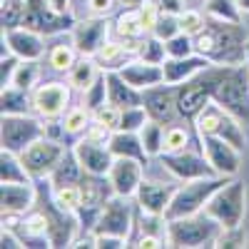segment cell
Segmentation results:
<instances>
[{"label":"cell","mask_w":249,"mask_h":249,"mask_svg":"<svg viewBox=\"0 0 249 249\" xmlns=\"http://www.w3.org/2000/svg\"><path fill=\"white\" fill-rule=\"evenodd\" d=\"M0 204L8 214H25L37 204L35 182H3L0 184Z\"/></svg>","instance_id":"ffe728a7"},{"label":"cell","mask_w":249,"mask_h":249,"mask_svg":"<svg viewBox=\"0 0 249 249\" xmlns=\"http://www.w3.org/2000/svg\"><path fill=\"white\" fill-rule=\"evenodd\" d=\"M88 5L95 15H107L115 8V0H88Z\"/></svg>","instance_id":"f5cc1de1"},{"label":"cell","mask_w":249,"mask_h":249,"mask_svg":"<svg viewBox=\"0 0 249 249\" xmlns=\"http://www.w3.org/2000/svg\"><path fill=\"white\" fill-rule=\"evenodd\" d=\"M80 53L75 50V45H65V43H57L53 48H48V65L55 70V72H70L72 65L77 62Z\"/></svg>","instance_id":"1f68e13d"},{"label":"cell","mask_w":249,"mask_h":249,"mask_svg":"<svg viewBox=\"0 0 249 249\" xmlns=\"http://www.w3.org/2000/svg\"><path fill=\"white\" fill-rule=\"evenodd\" d=\"M124 80L130 82L132 88L137 90H147V88H155V85H162L164 82V70L162 65H155V62H147V60H130L117 70Z\"/></svg>","instance_id":"603a6c76"},{"label":"cell","mask_w":249,"mask_h":249,"mask_svg":"<svg viewBox=\"0 0 249 249\" xmlns=\"http://www.w3.org/2000/svg\"><path fill=\"white\" fill-rule=\"evenodd\" d=\"M175 190L177 187L172 184H162V182H144L137 187V192H135V202L142 212H150V214H162L167 212V207L175 197Z\"/></svg>","instance_id":"44dd1931"},{"label":"cell","mask_w":249,"mask_h":249,"mask_svg":"<svg viewBox=\"0 0 249 249\" xmlns=\"http://www.w3.org/2000/svg\"><path fill=\"white\" fill-rule=\"evenodd\" d=\"M53 197H55V202L62 207V210L77 212V207L82 204L80 182H77V184H60V187H53Z\"/></svg>","instance_id":"f35d334b"},{"label":"cell","mask_w":249,"mask_h":249,"mask_svg":"<svg viewBox=\"0 0 249 249\" xmlns=\"http://www.w3.org/2000/svg\"><path fill=\"white\" fill-rule=\"evenodd\" d=\"M142 105L147 110L150 120L162 122V124H172L179 117L177 110V85H170V82H162V85L147 88L142 92Z\"/></svg>","instance_id":"9a60e30c"},{"label":"cell","mask_w":249,"mask_h":249,"mask_svg":"<svg viewBox=\"0 0 249 249\" xmlns=\"http://www.w3.org/2000/svg\"><path fill=\"white\" fill-rule=\"evenodd\" d=\"M23 25L30 30H37L43 35H57L75 28V18L70 15H60L55 13L48 0H25V20Z\"/></svg>","instance_id":"5bb4252c"},{"label":"cell","mask_w":249,"mask_h":249,"mask_svg":"<svg viewBox=\"0 0 249 249\" xmlns=\"http://www.w3.org/2000/svg\"><path fill=\"white\" fill-rule=\"evenodd\" d=\"M120 112H122V110L112 107L110 102H107V105H102L97 112H92V120L100 122V124H105V127H110V130L115 132V130H117V124H120Z\"/></svg>","instance_id":"c3c4849f"},{"label":"cell","mask_w":249,"mask_h":249,"mask_svg":"<svg viewBox=\"0 0 249 249\" xmlns=\"http://www.w3.org/2000/svg\"><path fill=\"white\" fill-rule=\"evenodd\" d=\"M210 65H214V62H210L199 53H192V55H187V57H167V60L162 62L164 82H170V85H182L184 80L199 75L202 70H207Z\"/></svg>","instance_id":"7402d4cb"},{"label":"cell","mask_w":249,"mask_h":249,"mask_svg":"<svg viewBox=\"0 0 249 249\" xmlns=\"http://www.w3.org/2000/svg\"><path fill=\"white\" fill-rule=\"evenodd\" d=\"M0 20H3V30L20 28L25 20V0H3Z\"/></svg>","instance_id":"ab89813d"},{"label":"cell","mask_w":249,"mask_h":249,"mask_svg":"<svg viewBox=\"0 0 249 249\" xmlns=\"http://www.w3.org/2000/svg\"><path fill=\"white\" fill-rule=\"evenodd\" d=\"M204 212L212 219H217L222 224V230L242 227L244 214H247V187H244V182L237 179V177L227 179V184H222L210 197Z\"/></svg>","instance_id":"5b68a950"},{"label":"cell","mask_w":249,"mask_h":249,"mask_svg":"<svg viewBox=\"0 0 249 249\" xmlns=\"http://www.w3.org/2000/svg\"><path fill=\"white\" fill-rule=\"evenodd\" d=\"M120 3H122L124 8H140V5H144V3H150V0H120Z\"/></svg>","instance_id":"11a10c76"},{"label":"cell","mask_w":249,"mask_h":249,"mask_svg":"<svg viewBox=\"0 0 249 249\" xmlns=\"http://www.w3.org/2000/svg\"><path fill=\"white\" fill-rule=\"evenodd\" d=\"M247 65H249V53H247Z\"/></svg>","instance_id":"6f0895ef"},{"label":"cell","mask_w":249,"mask_h":249,"mask_svg":"<svg viewBox=\"0 0 249 249\" xmlns=\"http://www.w3.org/2000/svg\"><path fill=\"white\" fill-rule=\"evenodd\" d=\"M219 232H222V224L212 219L207 212L167 219V247H175V249L212 247Z\"/></svg>","instance_id":"3957f363"},{"label":"cell","mask_w":249,"mask_h":249,"mask_svg":"<svg viewBox=\"0 0 249 249\" xmlns=\"http://www.w3.org/2000/svg\"><path fill=\"white\" fill-rule=\"evenodd\" d=\"M164 48H167V57H187L197 53L195 50V37L187 35V33H177L175 37H170L167 43H164Z\"/></svg>","instance_id":"7bdbcfd3"},{"label":"cell","mask_w":249,"mask_h":249,"mask_svg":"<svg viewBox=\"0 0 249 249\" xmlns=\"http://www.w3.org/2000/svg\"><path fill=\"white\" fill-rule=\"evenodd\" d=\"M135 55L140 60H147V62H155V65H162L164 60H167V48H164V40H160L157 35H147V37H142L140 43H137V50Z\"/></svg>","instance_id":"d590c367"},{"label":"cell","mask_w":249,"mask_h":249,"mask_svg":"<svg viewBox=\"0 0 249 249\" xmlns=\"http://www.w3.org/2000/svg\"><path fill=\"white\" fill-rule=\"evenodd\" d=\"M212 90H214V65L202 70L199 75L184 80L182 85H177V110L179 120L187 124H192L195 117L212 102Z\"/></svg>","instance_id":"52a82bcc"},{"label":"cell","mask_w":249,"mask_h":249,"mask_svg":"<svg viewBox=\"0 0 249 249\" xmlns=\"http://www.w3.org/2000/svg\"><path fill=\"white\" fill-rule=\"evenodd\" d=\"M72 33V45L80 55L85 57H92L102 43L107 40V33H110V23L105 18H90V20H80V23H75V28L70 30Z\"/></svg>","instance_id":"d6986e66"},{"label":"cell","mask_w":249,"mask_h":249,"mask_svg":"<svg viewBox=\"0 0 249 249\" xmlns=\"http://www.w3.org/2000/svg\"><path fill=\"white\" fill-rule=\"evenodd\" d=\"M179 25H182V33L187 35H199L207 25V18L199 13V10H192V8H187L184 13H179Z\"/></svg>","instance_id":"bcb514c9"},{"label":"cell","mask_w":249,"mask_h":249,"mask_svg":"<svg viewBox=\"0 0 249 249\" xmlns=\"http://www.w3.org/2000/svg\"><path fill=\"white\" fill-rule=\"evenodd\" d=\"M212 100L232 112L242 124H249V65H214Z\"/></svg>","instance_id":"7a4b0ae2"},{"label":"cell","mask_w":249,"mask_h":249,"mask_svg":"<svg viewBox=\"0 0 249 249\" xmlns=\"http://www.w3.org/2000/svg\"><path fill=\"white\" fill-rule=\"evenodd\" d=\"M142 167L144 164L140 160H132V157H115L112 167L107 172V179H110V187L117 197H135L137 187L142 184Z\"/></svg>","instance_id":"ac0fdd59"},{"label":"cell","mask_w":249,"mask_h":249,"mask_svg":"<svg viewBox=\"0 0 249 249\" xmlns=\"http://www.w3.org/2000/svg\"><path fill=\"white\" fill-rule=\"evenodd\" d=\"M5 53H13L20 60H40L43 55H48L45 35L25 25L3 30V55Z\"/></svg>","instance_id":"2e32d148"},{"label":"cell","mask_w":249,"mask_h":249,"mask_svg":"<svg viewBox=\"0 0 249 249\" xmlns=\"http://www.w3.org/2000/svg\"><path fill=\"white\" fill-rule=\"evenodd\" d=\"M48 5L55 10V13H60V15H70L72 13V0H48Z\"/></svg>","instance_id":"db71d44e"},{"label":"cell","mask_w":249,"mask_h":249,"mask_svg":"<svg viewBox=\"0 0 249 249\" xmlns=\"http://www.w3.org/2000/svg\"><path fill=\"white\" fill-rule=\"evenodd\" d=\"M110 150L115 157H132V160H140L142 164H147L150 155L142 144V137L140 132H127V130H115L110 135Z\"/></svg>","instance_id":"4316f807"},{"label":"cell","mask_w":249,"mask_h":249,"mask_svg":"<svg viewBox=\"0 0 249 249\" xmlns=\"http://www.w3.org/2000/svg\"><path fill=\"white\" fill-rule=\"evenodd\" d=\"M0 110H3V115H30L33 112L30 90L15 88V85L3 88V95H0Z\"/></svg>","instance_id":"f1b7e54d"},{"label":"cell","mask_w":249,"mask_h":249,"mask_svg":"<svg viewBox=\"0 0 249 249\" xmlns=\"http://www.w3.org/2000/svg\"><path fill=\"white\" fill-rule=\"evenodd\" d=\"M147 122H150L147 110H144V105H137V107H130V110H122V112H120V124H117V130L140 132Z\"/></svg>","instance_id":"60d3db41"},{"label":"cell","mask_w":249,"mask_h":249,"mask_svg":"<svg viewBox=\"0 0 249 249\" xmlns=\"http://www.w3.org/2000/svg\"><path fill=\"white\" fill-rule=\"evenodd\" d=\"M82 105H85L90 112H97L102 105H107V77L102 72L92 85L85 90V97H82Z\"/></svg>","instance_id":"8d00e7d4"},{"label":"cell","mask_w":249,"mask_h":249,"mask_svg":"<svg viewBox=\"0 0 249 249\" xmlns=\"http://www.w3.org/2000/svg\"><path fill=\"white\" fill-rule=\"evenodd\" d=\"M184 147H190V132H187V127H182L177 122L167 124L164 127V152H177Z\"/></svg>","instance_id":"b9f144b4"},{"label":"cell","mask_w":249,"mask_h":249,"mask_svg":"<svg viewBox=\"0 0 249 249\" xmlns=\"http://www.w3.org/2000/svg\"><path fill=\"white\" fill-rule=\"evenodd\" d=\"M247 40L249 35L242 23L207 18L204 30L195 35V50L214 65H237V62H247Z\"/></svg>","instance_id":"6da1fadb"},{"label":"cell","mask_w":249,"mask_h":249,"mask_svg":"<svg viewBox=\"0 0 249 249\" xmlns=\"http://www.w3.org/2000/svg\"><path fill=\"white\" fill-rule=\"evenodd\" d=\"M227 179H232V177L214 175V177H199V179L184 182L182 187L175 190V197H172V202L167 207V212H164V217L177 219V217H190V214L204 212L210 197L219 190L222 184H227Z\"/></svg>","instance_id":"277c9868"},{"label":"cell","mask_w":249,"mask_h":249,"mask_svg":"<svg viewBox=\"0 0 249 249\" xmlns=\"http://www.w3.org/2000/svg\"><path fill=\"white\" fill-rule=\"evenodd\" d=\"M60 122H62V127H65L68 135H85L88 127L92 124V112L85 105H75L62 115Z\"/></svg>","instance_id":"836d02e7"},{"label":"cell","mask_w":249,"mask_h":249,"mask_svg":"<svg viewBox=\"0 0 249 249\" xmlns=\"http://www.w3.org/2000/svg\"><path fill=\"white\" fill-rule=\"evenodd\" d=\"M135 224V214H132V207L127 204V197H117L112 195L102 212L95 222V230H92V237L97 234H115V237H124L127 239L130 230Z\"/></svg>","instance_id":"7c38bea8"},{"label":"cell","mask_w":249,"mask_h":249,"mask_svg":"<svg viewBox=\"0 0 249 249\" xmlns=\"http://www.w3.org/2000/svg\"><path fill=\"white\" fill-rule=\"evenodd\" d=\"M75 155L82 164V170L90 172V175H100V177H107L112 162H115V155L110 150L107 142H100V140H92V137H80L75 142Z\"/></svg>","instance_id":"e0dca14e"},{"label":"cell","mask_w":249,"mask_h":249,"mask_svg":"<svg viewBox=\"0 0 249 249\" xmlns=\"http://www.w3.org/2000/svg\"><path fill=\"white\" fill-rule=\"evenodd\" d=\"M177 33H182V25H179V15H170V13H162L157 25L152 30V35H157L160 40H164L167 43L170 37H175Z\"/></svg>","instance_id":"f6af8a7d"},{"label":"cell","mask_w":249,"mask_h":249,"mask_svg":"<svg viewBox=\"0 0 249 249\" xmlns=\"http://www.w3.org/2000/svg\"><path fill=\"white\" fill-rule=\"evenodd\" d=\"M0 247L3 249H23V239H20V234L15 230H8V227H3V234H0Z\"/></svg>","instance_id":"f907efd6"},{"label":"cell","mask_w":249,"mask_h":249,"mask_svg":"<svg viewBox=\"0 0 249 249\" xmlns=\"http://www.w3.org/2000/svg\"><path fill=\"white\" fill-rule=\"evenodd\" d=\"M18 65H20V57L13 55V53L0 57V85H3V88L13 85V75H15Z\"/></svg>","instance_id":"7dc6e473"},{"label":"cell","mask_w":249,"mask_h":249,"mask_svg":"<svg viewBox=\"0 0 249 249\" xmlns=\"http://www.w3.org/2000/svg\"><path fill=\"white\" fill-rule=\"evenodd\" d=\"M199 147L219 177H237V172L242 167V150L239 147H234L232 142L214 137V135H202Z\"/></svg>","instance_id":"4fadbf2b"},{"label":"cell","mask_w":249,"mask_h":249,"mask_svg":"<svg viewBox=\"0 0 249 249\" xmlns=\"http://www.w3.org/2000/svg\"><path fill=\"white\" fill-rule=\"evenodd\" d=\"M37 77H40V62L37 60H20V65L13 75V85L23 88V90H33Z\"/></svg>","instance_id":"74e56055"},{"label":"cell","mask_w":249,"mask_h":249,"mask_svg":"<svg viewBox=\"0 0 249 249\" xmlns=\"http://www.w3.org/2000/svg\"><path fill=\"white\" fill-rule=\"evenodd\" d=\"M70 82H43L33 90V112L40 120H60L70 110Z\"/></svg>","instance_id":"8fae6325"},{"label":"cell","mask_w":249,"mask_h":249,"mask_svg":"<svg viewBox=\"0 0 249 249\" xmlns=\"http://www.w3.org/2000/svg\"><path fill=\"white\" fill-rule=\"evenodd\" d=\"M112 33L117 40H124V43H130L137 48V43L142 37H147V28H144L142 18H140V10L137 8H124L112 23Z\"/></svg>","instance_id":"d4e9b609"},{"label":"cell","mask_w":249,"mask_h":249,"mask_svg":"<svg viewBox=\"0 0 249 249\" xmlns=\"http://www.w3.org/2000/svg\"><path fill=\"white\" fill-rule=\"evenodd\" d=\"M65 150L68 147L60 140H53V137L45 135V137H40L37 142H33L20 157H23L30 177L40 179V177H50L53 175V170L57 167V162L62 160V155H65Z\"/></svg>","instance_id":"30bf717a"},{"label":"cell","mask_w":249,"mask_h":249,"mask_svg":"<svg viewBox=\"0 0 249 249\" xmlns=\"http://www.w3.org/2000/svg\"><path fill=\"white\" fill-rule=\"evenodd\" d=\"M0 182H35L20 155L3 150L0 152Z\"/></svg>","instance_id":"4dcf8cb0"},{"label":"cell","mask_w":249,"mask_h":249,"mask_svg":"<svg viewBox=\"0 0 249 249\" xmlns=\"http://www.w3.org/2000/svg\"><path fill=\"white\" fill-rule=\"evenodd\" d=\"M237 5L242 8V13H249V0H237Z\"/></svg>","instance_id":"9f6ffc18"},{"label":"cell","mask_w":249,"mask_h":249,"mask_svg":"<svg viewBox=\"0 0 249 249\" xmlns=\"http://www.w3.org/2000/svg\"><path fill=\"white\" fill-rule=\"evenodd\" d=\"M105 72V70H100V65L95 62V57H85V55H80L77 62L72 65V70L68 72V82L75 88V90H82L85 92L92 82Z\"/></svg>","instance_id":"f546056e"},{"label":"cell","mask_w":249,"mask_h":249,"mask_svg":"<svg viewBox=\"0 0 249 249\" xmlns=\"http://www.w3.org/2000/svg\"><path fill=\"white\" fill-rule=\"evenodd\" d=\"M82 175H85V170H82V164H80L75 150L68 147L65 155H62V160L57 162V167L53 170L50 182H53V187H60V184H77V182L82 179Z\"/></svg>","instance_id":"83f0119b"},{"label":"cell","mask_w":249,"mask_h":249,"mask_svg":"<svg viewBox=\"0 0 249 249\" xmlns=\"http://www.w3.org/2000/svg\"><path fill=\"white\" fill-rule=\"evenodd\" d=\"M212 247H217V249H239V247H247L244 227H230V230H222Z\"/></svg>","instance_id":"ee69618b"},{"label":"cell","mask_w":249,"mask_h":249,"mask_svg":"<svg viewBox=\"0 0 249 249\" xmlns=\"http://www.w3.org/2000/svg\"><path fill=\"white\" fill-rule=\"evenodd\" d=\"M137 48L124 43V40H105L102 43V48L92 55L95 62L100 65V70H120L124 62H130V55L135 53Z\"/></svg>","instance_id":"484cf974"},{"label":"cell","mask_w":249,"mask_h":249,"mask_svg":"<svg viewBox=\"0 0 249 249\" xmlns=\"http://www.w3.org/2000/svg\"><path fill=\"white\" fill-rule=\"evenodd\" d=\"M204 13H207V18H214V20L242 23V8L237 5V0H207Z\"/></svg>","instance_id":"e575fe53"},{"label":"cell","mask_w":249,"mask_h":249,"mask_svg":"<svg viewBox=\"0 0 249 249\" xmlns=\"http://www.w3.org/2000/svg\"><path fill=\"white\" fill-rule=\"evenodd\" d=\"M40 137H45V124L40 122V117H33V115H3V124H0L3 150L23 155Z\"/></svg>","instance_id":"ba28073f"},{"label":"cell","mask_w":249,"mask_h":249,"mask_svg":"<svg viewBox=\"0 0 249 249\" xmlns=\"http://www.w3.org/2000/svg\"><path fill=\"white\" fill-rule=\"evenodd\" d=\"M164 127H167V124L150 120V122L140 130L142 144H144V150H147L150 157H160V155L164 152Z\"/></svg>","instance_id":"d6a6232c"},{"label":"cell","mask_w":249,"mask_h":249,"mask_svg":"<svg viewBox=\"0 0 249 249\" xmlns=\"http://www.w3.org/2000/svg\"><path fill=\"white\" fill-rule=\"evenodd\" d=\"M157 5H160L162 13H170V15H179V13L187 10L184 0H157Z\"/></svg>","instance_id":"816d5d0a"},{"label":"cell","mask_w":249,"mask_h":249,"mask_svg":"<svg viewBox=\"0 0 249 249\" xmlns=\"http://www.w3.org/2000/svg\"><path fill=\"white\" fill-rule=\"evenodd\" d=\"M92 247H97V249H122V247H127V239L115 237V234H97V237H92Z\"/></svg>","instance_id":"681fc988"},{"label":"cell","mask_w":249,"mask_h":249,"mask_svg":"<svg viewBox=\"0 0 249 249\" xmlns=\"http://www.w3.org/2000/svg\"><path fill=\"white\" fill-rule=\"evenodd\" d=\"M192 127H195L197 137H202V135H214V137H222V140H227V142H232L234 147H239V150H244V144H247L244 124H242L232 112H227L222 105H217L214 100L195 117Z\"/></svg>","instance_id":"8992f818"},{"label":"cell","mask_w":249,"mask_h":249,"mask_svg":"<svg viewBox=\"0 0 249 249\" xmlns=\"http://www.w3.org/2000/svg\"><path fill=\"white\" fill-rule=\"evenodd\" d=\"M107 102L117 110H130L142 105V90L132 88L127 80H124L117 70H107Z\"/></svg>","instance_id":"cb8c5ba5"},{"label":"cell","mask_w":249,"mask_h":249,"mask_svg":"<svg viewBox=\"0 0 249 249\" xmlns=\"http://www.w3.org/2000/svg\"><path fill=\"white\" fill-rule=\"evenodd\" d=\"M160 162H162V167L167 170L172 177H177L182 182L199 179V177H214L217 175L212 170L210 160L204 157L202 147H197V150L184 147V150H177V152H162Z\"/></svg>","instance_id":"9c48e42d"}]
</instances>
